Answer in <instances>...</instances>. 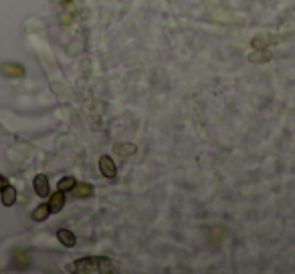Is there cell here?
Here are the masks:
<instances>
[{
  "mask_svg": "<svg viewBox=\"0 0 295 274\" xmlns=\"http://www.w3.org/2000/svg\"><path fill=\"white\" fill-rule=\"evenodd\" d=\"M4 71L6 75H16V77H21L25 73V68L21 65H4Z\"/></svg>",
  "mask_w": 295,
  "mask_h": 274,
  "instance_id": "cell-12",
  "label": "cell"
},
{
  "mask_svg": "<svg viewBox=\"0 0 295 274\" xmlns=\"http://www.w3.org/2000/svg\"><path fill=\"white\" fill-rule=\"evenodd\" d=\"M57 238H59V242H61L63 246H67V248L75 246V242H77L75 234H73V232H69V230H59V232H57Z\"/></svg>",
  "mask_w": 295,
  "mask_h": 274,
  "instance_id": "cell-7",
  "label": "cell"
},
{
  "mask_svg": "<svg viewBox=\"0 0 295 274\" xmlns=\"http://www.w3.org/2000/svg\"><path fill=\"white\" fill-rule=\"evenodd\" d=\"M75 183H77V182H75L73 176H65V178H61V182H59V190H61V192H71Z\"/></svg>",
  "mask_w": 295,
  "mask_h": 274,
  "instance_id": "cell-11",
  "label": "cell"
},
{
  "mask_svg": "<svg viewBox=\"0 0 295 274\" xmlns=\"http://www.w3.org/2000/svg\"><path fill=\"white\" fill-rule=\"evenodd\" d=\"M49 214H51V210H49V204H41L39 208L32 212V218H35L37 222H43V220L49 218Z\"/></svg>",
  "mask_w": 295,
  "mask_h": 274,
  "instance_id": "cell-10",
  "label": "cell"
},
{
  "mask_svg": "<svg viewBox=\"0 0 295 274\" xmlns=\"http://www.w3.org/2000/svg\"><path fill=\"white\" fill-rule=\"evenodd\" d=\"M73 196H77V198H89L91 194H93V185L91 183H75L73 185Z\"/></svg>",
  "mask_w": 295,
  "mask_h": 274,
  "instance_id": "cell-6",
  "label": "cell"
},
{
  "mask_svg": "<svg viewBox=\"0 0 295 274\" xmlns=\"http://www.w3.org/2000/svg\"><path fill=\"white\" fill-rule=\"evenodd\" d=\"M49 204V210H51V214H55V212H61L63 210V206H65V192H55L53 196H51V200L47 202Z\"/></svg>",
  "mask_w": 295,
  "mask_h": 274,
  "instance_id": "cell-4",
  "label": "cell"
},
{
  "mask_svg": "<svg viewBox=\"0 0 295 274\" xmlns=\"http://www.w3.org/2000/svg\"><path fill=\"white\" fill-rule=\"evenodd\" d=\"M6 185H8V180L4 176H0V194H2V190H4Z\"/></svg>",
  "mask_w": 295,
  "mask_h": 274,
  "instance_id": "cell-14",
  "label": "cell"
},
{
  "mask_svg": "<svg viewBox=\"0 0 295 274\" xmlns=\"http://www.w3.org/2000/svg\"><path fill=\"white\" fill-rule=\"evenodd\" d=\"M99 169H101V174L105 178H109V180H113L118 176V167H116V163H113V160L109 156H101L99 158Z\"/></svg>",
  "mask_w": 295,
  "mask_h": 274,
  "instance_id": "cell-2",
  "label": "cell"
},
{
  "mask_svg": "<svg viewBox=\"0 0 295 274\" xmlns=\"http://www.w3.org/2000/svg\"><path fill=\"white\" fill-rule=\"evenodd\" d=\"M0 196H2V204L6 206V208H8V206H12V204L16 202V190H14L12 185H6Z\"/></svg>",
  "mask_w": 295,
  "mask_h": 274,
  "instance_id": "cell-9",
  "label": "cell"
},
{
  "mask_svg": "<svg viewBox=\"0 0 295 274\" xmlns=\"http://www.w3.org/2000/svg\"><path fill=\"white\" fill-rule=\"evenodd\" d=\"M251 46H253V48H265V46H267V39H263V37H255V39L251 41Z\"/></svg>",
  "mask_w": 295,
  "mask_h": 274,
  "instance_id": "cell-13",
  "label": "cell"
},
{
  "mask_svg": "<svg viewBox=\"0 0 295 274\" xmlns=\"http://www.w3.org/2000/svg\"><path fill=\"white\" fill-rule=\"evenodd\" d=\"M67 272H113L111 260L101 256H89V258L75 260L67 266Z\"/></svg>",
  "mask_w": 295,
  "mask_h": 274,
  "instance_id": "cell-1",
  "label": "cell"
},
{
  "mask_svg": "<svg viewBox=\"0 0 295 274\" xmlns=\"http://www.w3.org/2000/svg\"><path fill=\"white\" fill-rule=\"evenodd\" d=\"M113 151H116L118 156H122V158H129V156H134V153L138 151V145H134V143H116V145H113Z\"/></svg>",
  "mask_w": 295,
  "mask_h": 274,
  "instance_id": "cell-5",
  "label": "cell"
},
{
  "mask_svg": "<svg viewBox=\"0 0 295 274\" xmlns=\"http://www.w3.org/2000/svg\"><path fill=\"white\" fill-rule=\"evenodd\" d=\"M271 57H273V55L269 53V50H265V48H263V50H257V48H255V53L249 55V61H251V63H267V61H271Z\"/></svg>",
  "mask_w": 295,
  "mask_h": 274,
  "instance_id": "cell-8",
  "label": "cell"
},
{
  "mask_svg": "<svg viewBox=\"0 0 295 274\" xmlns=\"http://www.w3.org/2000/svg\"><path fill=\"white\" fill-rule=\"evenodd\" d=\"M35 192H37V196L39 198H49L51 196V187H49V180H47V176L45 174H39V176H35Z\"/></svg>",
  "mask_w": 295,
  "mask_h": 274,
  "instance_id": "cell-3",
  "label": "cell"
}]
</instances>
